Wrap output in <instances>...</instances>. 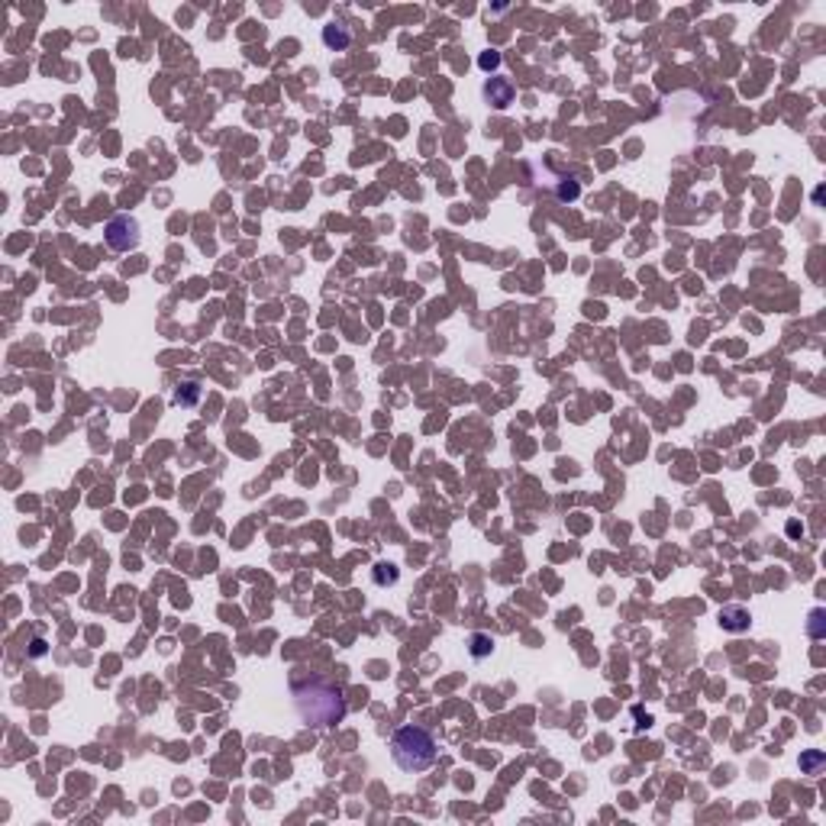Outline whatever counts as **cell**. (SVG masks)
<instances>
[{
	"instance_id": "cell-1",
	"label": "cell",
	"mask_w": 826,
	"mask_h": 826,
	"mask_svg": "<svg viewBox=\"0 0 826 826\" xmlns=\"http://www.w3.org/2000/svg\"><path fill=\"white\" fill-rule=\"evenodd\" d=\"M294 707L307 726L333 729L336 723L345 720V697L339 687L326 681H313L307 687H294Z\"/></svg>"
},
{
	"instance_id": "cell-2",
	"label": "cell",
	"mask_w": 826,
	"mask_h": 826,
	"mask_svg": "<svg viewBox=\"0 0 826 826\" xmlns=\"http://www.w3.org/2000/svg\"><path fill=\"white\" fill-rule=\"evenodd\" d=\"M436 756H439V742L429 729L423 726H400L391 739V758L400 771L407 775H420V771L433 768Z\"/></svg>"
},
{
	"instance_id": "cell-3",
	"label": "cell",
	"mask_w": 826,
	"mask_h": 826,
	"mask_svg": "<svg viewBox=\"0 0 826 826\" xmlns=\"http://www.w3.org/2000/svg\"><path fill=\"white\" fill-rule=\"evenodd\" d=\"M107 245H110L113 252H133L136 245H139L142 232H139V220L129 217V213H119V217H113L110 223H107Z\"/></svg>"
},
{
	"instance_id": "cell-4",
	"label": "cell",
	"mask_w": 826,
	"mask_h": 826,
	"mask_svg": "<svg viewBox=\"0 0 826 826\" xmlns=\"http://www.w3.org/2000/svg\"><path fill=\"white\" fill-rule=\"evenodd\" d=\"M484 97H488L494 107H507L513 100L510 81H504V77H490L488 85H484Z\"/></svg>"
},
{
	"instance_id": "cell-5",
	"label": "cell",
	"mask_w": 826,
	"mask_h": 826,
	"mask_svg": "<svg viewBox=\"0 0 826 826\" xmlns=\"http://www.w3.org/2000/svg\"><path fill=\"white\" fill-rule=\"evenodd\" d=\"M349 39H352V33H349V26H343V23H329L326 29H323V43L329 45V49H345L349 45Z\"/></svg>"
},
{
	"instance_id": "cell-6",
	"label": "cell",
	"mask_w": 826,
	"mask_h": 826,
	"mask_svg": "<svg viewBox=\"0 0 826 826\" xmlns=\"http://www.w3.org/2000/svg\"><path fill=\"white\" fill-rule=\"evenodd\" d=\"M197 397H200V387H197L194 381H188V385H181L175 391V404H181V407H194Z\"/></svg>"
},
{
	"instance_id": "cell-7",
	"label": "cell",
	"mask_w": 826,
	"mask_h": 826,
	"mask_svg": "<svg viewBox=\"0 0 826 826\" xmlns=\"http://www.w3.org/2000/svg\"><path fill=\"white\" fill-rule=\"evenodd\" d=\"M468 643H471V655H475V658H484V655H490V652H494V639L484 636V633H475Z\"/></svg>"
},
{
	"instance_id": "cell-8",
	"label": "cell",
	"mask_w": 826,
	"mask_h": 826,
	"mask_svg": "<svg viewBox=\"0 0 826 826\" xmlns=\"http://www.w3.org/2000/svg\"><path fill=\"white\" fill-rule=\"evenodd\" d=\"M375 581H378V584H394V581H397V568H394V565H378Z\"/></svg>"
}]
</instances>
